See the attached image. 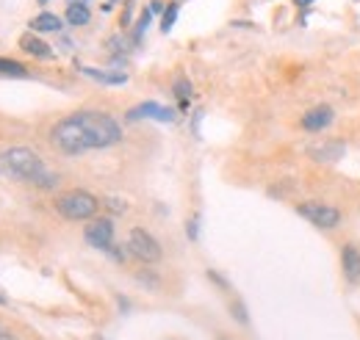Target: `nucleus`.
<instances>
[{"label":"nucleus","instance_id":"1","mask_svg":"<svg viewBox=\"0 0 360 340\" xmlns=\"http://www.w3.org/2000/svg\"><path fill=\"white\" fill-rule=\"evenodd\" d=\"M122 141V127L114 116L103 111H75L53 124L50 144L61 155H84L89 149H106Z\"/></svg>","mask_w":360,"mask_h":340},{"label":"nucleus","instance_id":"2","mask_svg":"<svg viewBox=\"0 0 360 340\" xmlns=\"http://www.w3.org/2000/svg\"><path fill=\"white\" fill-rule=\"evenodd\" d=\"M3 166L17 177V180H25V183H33L39 188H56L58 186V175L50 172L45 166V161L31 149V147H8L3 155Z\"/></svg>","mask_w":360,"mask_h":340},{"label":"nucleus","instance_id":"3","mask_svg":"<svg viewBox=\"0 0 360 340\" xmlns=\"http://www.w3.org/2000/svg\"><path fill=\"white\" fill-rule=\"evenodd\" d=\"M56 211L58 216H64L67 222H86V219H95L97 211H100V200L89 191H67L56 200Z\"/></svg>","mask_w":360,"mask_h":340},{"label":"nucleus","instance_id":"4","mask_svg":"<svg viewBox=\"0 0 360 340\" xmlns=\"http://www.w3.org/2000/svg\"><path fill=\"white\" fill-rule=\"evenodd\" d=\"M127 252H130L136 260L147 263V266H152V263L161 260V243H158L144 227H133V229H130V235H127Z\"/></svg>","mask_w":360,"mask_h":340},{"label":"nucleus","instance_id":"5","mask_svg":"<svg viewBox=\"0 0 360 340\" xmlns=\"http://www.w3.org/2000/svg\"><path fill=\"white\" fill-rule=\"evenodd\" d=\"M297 213L322 229H336L341 225V211L333 205H324V202H302V205H297Z\"/></svg>","mask_w":360,"mask_h":340},{"label":"nucleus","instance_id":"6","mask_svg":"<svg viewBox=\"0 0 360 340\" xmlns=\"http://www.w3.org/2000/svg\"><path fill=\"white\" fill-rule=\"evenodd\" d=\"M84 238L89 246L100 249V252H111L114 249V222L109 216H100L95 222H89L84 229Z\"/></svg>","mask_w":360,"mask_h":340},{"label":"nucleus","instance_id":"7","mask_svg":"<svg viewBox=\"0 0 360 340\" xmlns=\"http://www.w3.org/2000/svg\"><path fill=\"white\" fill-rule=\"evenodd\" d=\"M178 113L166 106H158V103H141L136 106L133 111H127V119L136 122V119H155V122H175Z\"/></svg>","mask_w":360,"mask_h":340},{"label":"nucleus","instance_id":"8","mask_svg":"<svg viewBox=\"0 0 360 340\" xmlns=\"http://www.w3.org/2000/svg\"><path fill=\"white\" fill-rule=\"evenodd\" d=\"M333 108L330 106H316V108H311V111H305L302 116V130H308V133H322L324 127H330L333 124Z\"/></svg>","mask_w":360,"mask_h":340},{"label":"nucleus","instance_id":"9","mask_svg":"<svg viewBox=\"0 0 360 340\" xmlns=\"http://www.w3.org/2000/svg\"><path fill=\"white\" fill-rule=\"evenodd\" d=\"M308 152L319 163H333V161H341V155L347 152V147H344V141H324V144H313Z\"/></svg>","mask_w":360,"mask_h":340},{"label":"nucleus","instance_id":"10","mask_svg":"<svg viewBox=\"0 0 360 340\" xmlns=\"http://www.w3.org/2000/svg\"><path fill=\"white\" fill-rule=\"evenodd\" d=\"M19 47L25 53H31L33 58H53V47L45 39H39L36 33H22L19 36Z\"/></svg>","mask_w":360,"mask_h":340},{"label":"nucleus","instance_id":"11","mask_svg":"<svg viewBox=\"0 0 360 340\" xmlns=\"http://www.w3.org/2000/svg\"><path fill=\"white\" fill-rule=\"evenodd\" d=\"M61 28H64V22L53 11H42L31 19V31H36V33H58Z\"/></svg>","mask_w":360,"mask_h":340},{"label":"nucleus","instance_id":"12","mask_svg":"<svg viewBox=\"0 0 360 340\" xmlns=\"http://www.w3.org/2000/svg\"><path fill=\"white\" fill-rule=\"evenodd\" d=\"M341 263H344V274L350 282H360V249L358 246H344L341 252Z\"/></svg>","mask_w":360,"mask_h":340},{"label":"nucleus","instance_id":"13","mask_svg":"<svg viewBox=\"0 0 360 340\" xmlns=\"http://www.w3.org/2000/svg\"><path fill=\"white\" fill-rule=\"evenodd\" d=\"M86 78H92V81H100V83H106V86H122V83H127V75H122V72H106V70H95V67H78Z\"/></svg>","mask_w":360,"mask_h":340},{"label":"nucleus","instance_id":"14","mask_svg":"<svg viewBox=\"0 0 360 340\" xmlns=\"http://www.w3.org/2000/svg\"><path fill=\"white\" fill-rule=\"evenodd\" d=\"M64 22H70V25H75V28L89 25V22H92V11H89V6H86V3H70V6H67V11H64Z\"/></svg>","mask_w":360,"mask_h":340},{"label":"nucleus","instance_id":"15","mask_svg":"<svg viewBox=\"0 0 360 340\" xmlns=\"http://www.w3.org/2000/svg\"><path fill=\"white\" fill-rule=\"evenodd\" d=\"M172 89H175V97H178V103H180V111H186V108H189V100H191V81H189L186 75H178Z\"/></svg>","mask_w":360,"mask_h":340},{"label":"nucleus","instance_id":"16","mask_svg":"<svg viewBox=\"0 0 360 340\" xmlns=\"http://www.w3.org/2000/svg\"><path fill=\"white\" fill-rule=\"evenodd\" d=\"M0 78H28V70L14 58H0Z\"/></svg>","mask_w":360,"mask_h":340},{"label":"nucleus","instance_id":"17","mask_svg":"<svg viewBox=\"0 0 360 340\" xmlns=\"http://www.w3.org/2000/svg\"><path fill=\"white\" fill-rule=\"evenodd\" d=\"M178 14H180V6H178V3H169V6L164 8V14H161V31H164V33H169V31H172V25H175Z\"/></svg>","mask_w":360,"mask_h":340},{"label":"nucleus","instance_id":"18","mask_svg":"<svg viewBox=\"0 0 360 340\" xmlns=\"http://www.w3.org/2000/svg\"><path fill=\"white\" fill-rule=\"evenodd\" d=\"M150 22H152V11L144 8L141 17H139V25H136V31H133V42H141V36H144V31L150 28Z\"/></svg>","mask_w":360,"mask_h":340},{"label":"nucleus","instance_id":"19","mask_svg":"<svg viewBox=\"0 0 360 340\" xmlns=\"http://www.w3.org/2000/svg\"><path fill=\"white\" fill-rule=\"evenodd\" d=\"M186 235H189V241H197V238H200V213H194V216L186 222Z\"/></svg>","mask_w":360,"mask_h":340},{"label":"nucleus","instance_id":"20","mask_svg":"<svg viewBox=\"0 0 360 340\" xmlns=\"http://www.w3.org/2000/svg\"><path fill=\"white\" fill-rule=\"evenodd\" d=\"M230 313H233V318H236L239 324H249V316H246L244 302H233V305H230Z\"/></svg>","mask_w":360,"mask_h":340},{"label":"nucleus","instance_id":"21","mask_svg":"<svg viewBox=\"0 0 360 340\" xmlns=\"http://www.w3.org/2000/svg\"><path fill=\"white\" fill-rule=\"evenodd\" d=\"M208 280H211V282H217L222 291H230V282H228L222 274H217V271H208Z\"/></svg>","mask_w":360,"mask_h":340},{"label":"nucleus","instance_id":"22","mask_svg":"<svg viewBox=\"0 0 360 340\" xmlns=\"http://www.w3.org/2000/svg\"><path fill=\"white\" fill-rule=\"evenodd\" d=\"M130 17H133V0H125V11H122V28H127L130 25Z\"/></svg>","mask_w":360,"mask_h":340},{"label":"nucleus","instance_id":"23","mask_svg":"<svg viewBox=\"0 0 360 340\" xmlns=\"http://www.w3.org/2000/svg\"><path fill=\"white\" fill-rule=\"evenodd\" d=\"M106 202H109V208H111V211H117V213H122V211H125V202H122V200H117V197H111V200H106Z\"/></svg>","mask_w":360,"mask_h":340},{"label":"nucleus","instance_id":"24","mask_svg":"<svg viewBox=\"0 0 360 340\" xmlns=\"http://www.w3.org/2000/svg\"><path fill=\"white\" fill-rule=\"evenodd\" d=\"M139 282H150V285H152V291H155V285H158V280H155L152 274H147V271H141V274H139Z\"/></svg>","mask_w":360,"mask_h":340},{"label":"nucleus","instance_id":"25","mask_svg":"<svg viewBox=\"0 0 360 340\" xmlns=\"http://www.w3.org/2000/svg\"><path fill=\"white\" fill-rule=\"evenodd\" d=\"M0 340H19V338H17L14 332H8L6 327H0Z\"/></svg>","mask_w":360,"mask_h":340},{"label":"nucleus","instance_id":"26","mask_svg":"<svg viewBox=\"0 0 360 340\" xmlns=\"http://www.w3.org/2000/svg\"><path fill=\"white\" fill-rule=\"evenodd\" d=\"M164 8H166V6H164V3H158V0L150 6V11H152V14H158V11H164Z\"/></svg>","mask_w":360,"mask_h":340},{"label":"nucleus","instance_id":"27","mask_svg":"<svg viewBox=\"0 0 360 340\" xmlns=\"http://www.w3.org/2000/svg\"><path fill=\"white\" fill-rule=\"evenodd\" d=\"M294 3H297V6H299V8H308V6H311V3H313V0H294Z\"/></svg>","mask_w":360,"mask_h":340},{"label":"nucleus","instance_id":"28","mask_svg":"<svg viewBox=\"0 0 360 340\" xmlns=\"http://www.w3.org/2000/svg\"><path fill=\"white\" fill-rule=\"evenodd\" d=\"M3 305H8V299H6L3 293H0V307H3Z\"/></svg>","mask_w":360,"mask_h":340},{"label":"nucleus","instance_id":"29","mask_svg":"<svg viewBox=\"0 0 360 340\" xmlns=\"http://www.w3.org/2000/svg\"><path fill=\"white\" fill-rule=\"evenodd\" d=\"M70 3H86V0H70Z\"/></svg>","mask_w":360,"mask_h":340},{"label":"nucleus","instance_id":"30","mask_svg":"<svg viewBox=\"0 0 360 340\" xmlns=\"http://www.w3.org/2000/svg\"><path fill=\"white\" fill-rule=\"evenodd\" d=\"M36 3H42V6H45V3H47V0H36Z\"/></svg>","mask_w":360,"mask_h":340},{"label":"nucleus","instance_id":"31","mask_svg":"<svg viewBox=\"0 0 360 340\" xmlns=\"http://www.w3.org/2000/svg\"><path fill=\"white\" fill-rule=\"evenodd\" d=\"M219 340H228V338H219Z\"/></svg>","mask_w":360,"mask_h":340},{"label":"nucleus","instance_id":"32","mask_svg":"<svg viewBox=\"0 0 360 340\" xmlns=\"http://www.w3.org/2000/svg\"><path fill=\"white\" fill-rule=\"evenodd\" d=\"M111 3H114V0H111Z\"/></svg>","mask_w":360,"mask_h":340}]
</instances>
